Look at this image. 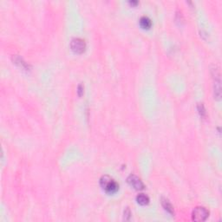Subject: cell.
<instances>
[{
    "label": "cell",
    "mask_w": 222,
    "mask_h": 222,
    "mask_svg": "<svg viewBox=\"0 0 222 222\" xmlns=\"http://www.w3.org/2000/svg\"><path fill=\"white\" fill-rule=\"evenodd\" d=\"M100 185L105 190V192L109 195L115 194L119 189V185L116 181L112 180L108 175H103L100 180Z\"/></svg>",
    "instance_id": "cell-1"
},
{
    "label": "cell",
    "mask_w": 222,
    "mask_h": 222,
    "mask_svg": "<svg viewBox=\"0 0 222 222\" xmlns=\"http://www.w3.org/2000/svg\"><path fill=\"white\" fill-rule=\"evenodd\" d=\"M209 212L207 209L203 207H197L194 209L192 213V220L195 221L200 222L204 221L208 217Z\"/></svg>",
    "instance_id": "cell-2"
},
{
    "label": "cell",
    "mask_w": 222,
    "mask_h": 222,
    "mask_svg": "<svg viewBox=\"0 0 222 222\" xmlns=\"http://www.w3.org/2000/svg\"><path fill=\"white\" fill-rule=\"evenodd\" d=\"M70 48L71 50L77 53V54H82V52L85 50L86 48V44L81 38H74L70 43Z\"/></svg>",
    "instance_id": "cell-3"
},
{
    "label": "cell",
    "mask_w": 222,
    "mask_h": 222,
    "mask_svg": "<svg viewBox=\"0 0 222 222\" xmlns=\"http://www.w3.org/2000/svg\"><path fill=\"white\" fill-rule=\"evenodd\" d=\"M128 183L129 184V186H131L132 187H134L136 190H142L144 188V184L143 182L140 181V179L139 177H137L136 175L131 174L127 178Z\"/></svg>",
    "instance_id": "cell-4"
},
{
    "label": "cell",
    "mask_w": 222,
    "mask_h": 222,
    "mask_svg": "<svg viewBox=\"0 0 222 222\" xmlns=\"http://www.w3.org/2000/svg\"><path fill=\"white\" fill-rule=\"evenodd\" d=\"M139 23H140V27L143 28V29H149L151 27V25H152L151 19L149 17H147V16H142L140 18Z\"/></svg>",
    "instance_id": "cell-5"
},
{
    "label": "cell",
    "mask_w": 222,
    "mask_h": 222,
    "mask_svg": "<svg viewBox=\"0 0 222 222\" xmlns=\"http://www.w3.org/2000/svg\"><path fill=\"white\" fill-rule=\"evenodd\" d=\"M136 201L138 204L141 205V206H146L149 203V196H147L144 194H140L136 197Z\"/></svg>",
    "instance_id": "cell-6"
},
{
    "label": "cell",
    "mask_w": 222,
    "mask_h": 222,
    "mask_svg": "<svg viewBox=\"0 0 222 222\" xmlns=\"http://www.w3.org/2000/svg\"><path fill=\"white\" fill-rule=\"evenodd\" d=\"M161 204H162V207H164V209L168 212L169 213L173 214L174 213V208H173V206L171 205V203L168 201V199H161Z\"/></svg>",
    "instance_id": "cell-7"
},
{
    "label": "cell",
    "mask_w": 222,
    "mask_h": 222,
    "mask_svg": "<svg viewBox=\"0 0 222 222\" xmlns=\"http://www.w3.org/2000/svg\"><path fill=\"white\" fill-rule=\"evenodd\" d=\"M14 59V62H15V64H19V66L20 67H22L23 69H27V67L29 68V65H27V64H25L24 62L23 61V59L20 58V57H15V58Z\"/></svg>",
    "instance_id": "cell-8"
},
{
    "label": "cell",
    "mask_w": 222,
    "mask_h": 222,
    "mask_svg": "<svg viewBox=\"0 0 222 222\" xmlns=\"http://www.w3.org/2000/svg\"><path fill=\"white\" fill-rule=\"evenodd\" d=\"M198 110H199V115H200L202 117H204L205 115H206V111H205L204 105L202 104V103H199V104L198 105Z\"/></svg>",
    "instance_id": "cell-9"
},
{
    "label": "cell",
    "mask_w": 222,
    "mask_h": 222,
    "mask_svg": "<svg viewBox=\"0 0 222 222\" xmlns=\"http://www.w3.org/2000/svg\"><path fill=\"white\" fill-rule=\"evenodd\" d=\"M129 217H130V211H129V209L127 208L124 212V220H129Z\"/></svg>",
    "instance_id": "cell-10"
},
{
    "label": "cell",
    "mask_w": 222,
    "mask_h": 222,
    "mask_svg": "<svg viewBox=\"0 0 222 222\" xmlns=\"http://www.w3.org/2000/svg\"><path fill=\"white\" fill-rule=\"evenodd\" d=\"M77 90H77V92H78V95H82V93H83V86H82V84H80V85L78 86V89H77Z\"/></svg>",
    "instance_id": "cell-11"
},
{
    "label": "cell",
    "mask_w": 222,
    "mask_h": 222,
    "mask_svg": "<svg viewBox=\"0 0 222 222\" xmlns=\"http://www.w3.org/2000/svg\"><path fill=\"white\" fill-rule=\"evenodd\" d=\"M129 4H131V5H137L138 2H137V1H129Z\"/></svg>",
    "instance_id": "cell-12"
}]
</instances>
